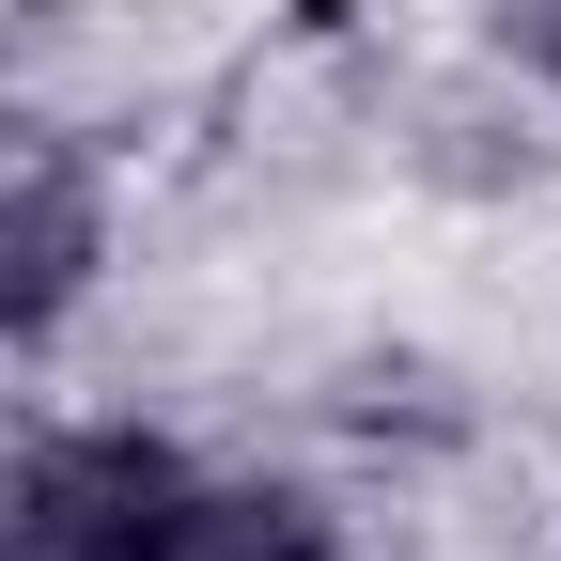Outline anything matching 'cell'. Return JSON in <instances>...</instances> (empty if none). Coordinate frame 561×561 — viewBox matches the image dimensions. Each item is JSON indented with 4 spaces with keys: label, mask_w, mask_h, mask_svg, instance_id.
Returning a JSON list of instances; mask_svg holds the SVG:
<instances>
[{
    "label": "cell",
    "mask_w": 561,
    "mask_h": 561,
    "mask_svg": "<svg viewBox=\"0 0 561 561\" xmlns=\"http://www.w3.org/2000/svg\"><path fill=\"white\" fill-rule=\"evenodd\" d=\"M468 47H483V79L561 110V0H468Z\"/></svg>",
    "instance_id": "obj_4"
},
{
    "label": "cell",
    "mask_w": 561,
    "mask_h": 561,
    "mask_svg": "<svg viewBox=\"0 0 561 561\" xmlns=\"http://www.w3.org/2000/svg\"><path fill=\"white\" fill-rule=\"evenodd\" d=\"M203 453L187 421H140V405H47L0 437V561H140L187 500H203Z\"/></svg>",
    "instance_id": "obj_2"
},
{
    "label": "cell",
    "mask_w": 561,
    "mask_h": 561,
    "mask_svg": "<svg viewBox=\"0 0 561 561\" xmlns=\"http://www.w3.org/2000/svg\"><path fill=\"white\" fill-rule=\"evenodd\" d=\"M140 561H359V530H343L297 468H203V500Z\"/></svg>",
    "instance_id": "obj_3"
},
{
    "label": "cell",
    "mask_w": 561,
    "mask_h": 561,
    "mask_svg": "<svg viewBox=\"0 0 561 561\" xmlns=\"http://www.w3.org/2000/svg\"><path fill=\"white\" fill-rule=\"evenodd\" d=\"M125 280V172L79 110L0 94V375L62 359Z\"/></svg>",
    "instance_id": "obj_1"
}]
</instances>
